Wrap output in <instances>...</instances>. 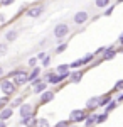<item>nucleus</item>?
<instances>
[{"mask_svg":"<svg viewBox=\"0 0 123 127\" xmlns=\"http://www.w3.org/2000/svg\"><path fill=\"white\" fill-rule=\"evenodd\" d=\"M32 85V90H34V93H37V95H41L42 92H46L49 87V81H46V80H42V76L41 78H37L34 83H30Z\"/></svg>","mask_w":123,"mask_h":127,"instance_id":"obj_7","label":"nucleus"},{"mask_svg":"<svg viewBox=\"0 0 123 127\" xmlns=\"http://www.w3.org/2000/svg\"><path fill=\"white\" fill-rule=\"evenodd\" d=\"M88 20H89V12L88 10H79V12H76L74 17H73V22H74L76 26H84Z\"/></svg>","mask_w":123,"mask_h":127,"instance_id":"obj_6","label":"nucleus"},{"mask_svg":"<svg viewBox=\"0 0 123 127\" xmlns=\"http://www.w3.org/2000/svg\"><path fill=\"white\" fill-rule=\"evenodd\" d=\"M37 126H41V127H49V120L47 119H37Z\"/></svg>","mask_w":123,"mask_h":127,"instance_id":"obj_32","label":"nucleus"},{"mask_svg":"<svg viewBox=\"0 0 123 127\" xmlns=\"http://www.w3.org/2000/svg\"><path fill=\"white\" fill-rule=\"evenodd\" d=\"M7 78H12L19 87H24L29 83V71L25 69H15V71H10L7 75Z\"/></svg>","mask_w":123,"mask_h":127,"instance_id":"obj_2","label":"nucleus"},{"mask_svg":"<svg viewBox=\"0 0 123 127\" xmlns=\"http://www.w3.org/2000/svg\"><path fill=\"white\" fill-rule=\"evenodd\" d=\"M54 73H56V71H44V73H42V80L49 81V78H51V76H52Z\"/></svg>","mask_w":123,"mask_h":127,"instance_id":"obj_34","label":"nucleus"},{"mask_svg":"<svg viewBox=\"0 0 123 127\" xmlns=\"http://www.w3.org/2000/svg\"><path fill=\"white\" fill-rule=\"evenodd\" d=\"M41 75H42V69L39 68V66H34L29 71V83H34L37 78H41Z\"/></svg>","mask_w":123,"mask_h":127,"instance_id":"obj_13","label":"nucleus"},{"mask_svg":"<svg viewBox=\"0 0 123 127\" xmlns=\"http://www.w3.org/2000/svg\"><path fill=\"white\" fill-rule=\"evenodd\" d=\"M54 97H56V92L47 88L46 92H42V93L39 95V105H46V103H49L51 100H54Z\"/></svg>","mask_w":123,"mask_h":127,"instance_id":"obj_8","label":"nucleus"},{"mask_svg":"<svg viewBox=\"0 0 123 127\" xmlns=\"http://www.w3.org/2000/svg\"><path fill=\"white\" fill-rule=\"evenodd\" d=\"M118 42H120V44H123V34H120V37H118Z\"/></svg>","mask_w":123,"mask_h":127,"instance_id":"obj_41","label":"nucleus"},{"mask_svg":"<svg viewBox=\"0 0 123 127\" xmlns=\"http://www.w3.org/2000/svg\"><path fill=\"white\" fill-rule=\"evenodd\" d=\"M19 124H20V126H37V117H36V115H29V117H20Z\"/></svg>","mask_w":123,"mask_h":127,"instance_id":"obj_14","label":"nucleus"},{"mask_svg":"<svg viewBox=\"0 0 123 127\" xmlns=\"http://www.w3.org/2000/svg\"><path fill=\"white\" fill-rule=\"evenodd\" d=\"M95 124H98V114L89 112V115H88V117H86V120H84V126L91 127V126H95Z\"/></svg>","mask_w":123,"mask_h":127,"instance_id":"obj_18","label":"nucleus"},{"mask_svg":"<svg viewBox=\"0 0 123 127\" xmlns=\"http://www.w3.org/2000/svg\"><path fill=\"white\" fill-rule=\"evenodd\" d=\"M93 59H96V53H88L84 58H83V63H84V64H91Z\"/></svg>","mask_w":123,"mask_h":127,"instance_id":"obj_23","label":"nucleus"},{"mask_svg":"<svg viewBox=\"0 0 123 127\" xmlns=\"http://www.w3.org/2000/svg\"><path fill=\"white\" fill-rule=\"evenodd\" d=\"M24 95H22V97H14L12 98V100H10V107H14V108H19L20 105H22V103H24Z\"/></svg>","mask_w":123,"mask_h":127,"instance_id":"obj_19","label":"nucleus"},{"mask_svg":"<svg viewBox=\"0 0 123 127\" xmlns=\"http://www.w3.org/2000/svg\"><path fill=\"white\" fill-rule=\"evenodd\" d=\"M14 2H15V0H0V7H9Z\"/></svg>","mask_w":123,"mask_h":127,"instance_id":"obj_35","label":"nucleus"},{"mask_svg":"<svg viewBox=\"0 0 123 127\" xmlns=\"http://www.w3.org/2000/svg\"><path fill=\"white\" fill-rule=\"evenodd\" d=\"M5 22H7V19H5V15H3V14H0V27H2V26H3Z\"/></svg>","mask_w":123,"mask_h":127,"instance_id":"obj_37","label":"nucleus"},{"mask_svg":"<svg viewBox=\"0 0 123 127\" xmlns=\"http://www.w3.org/2000/svg\"><path fill=\"white\" fill-rule=\"evenodd\" d=\"M17 37H19V31L17 29H9L5 32V41H7V42H14Z\"/></svg>","mask_w":123,"mask_h":127,"instance_id":"obj_17","label":"nucleus"},{"mask_svg":"<svg viewBox=\"0 0 123 127\" xmlns=\"http://www.w3.org/2000/svg\"><path fill=\"white\" fill-rule=\"evenodd\" d=\"M69 68H71V64H59V66L56 68V71L57 73H67Z\"/></svg>","mask_w":123,"mask_h":127,"instance_id":"obj_26","label":"nucleus"},{"mask_svg":"<svg viewBox=\"0 0 123 127\" xmlns=\"http://www.w3.org/2000/svg\"><path fill=\"white\" fill-rule=\"evenodd\" d=\"M37 61H39V58H37V56H32V58H29L27 64L30 66V68H34V66H37Z\"/></svg>","mask_w":123,"mask_h":127,"instance_id":"obj_29","label":"nucleus"},{"mask_svg":"<svg viewBox=\"0 0 123 127\" xmlns=\"http://www.w3.org/2000/svg\"><path fill=\"white\" fill-rule=\"evenodd\" d=\"M113 12H115V5H111V3H110V5H108V7L104 9V15L108 17V15H111Z\"/></svg>","mask_w":123,"mask_h":127,"instance_id":"obj_33","label":"nucleus"},{"mask_svg":"<svg viewBox=\"0 0 123 127\" xmlns=\"http://www.w3.org/2000/svg\"><path fill=\"white\" fill-rule=\"evenodd\" d=\"M2 76H3V68L0 66V78H2Z\"/></svg>","mask_w":123,"mask_h":127,"instance_id":"obj_43","label":"nucleus"},{"mask_svg":"<svg viewBox=\"0 0 123 127\" xmlns=\"http://www.w3.org/2000/svg\"><path fill=\"white\" fill-rule=\"evenodd\" d=\"M69 124H71V120L67 119V120H59L56 126H57V127H64V126H69Z\"/></svg>","mask_w":123,"mask_h":127,"instance_id":"obj_36","label":"nucleus"},{"mask_svg":"<svg viewBox=\"0 0 123 127\" xmlns=\"http://www.w3.org/2000/svg\"><path fill=\"white\" fill-rule=\"evenodd\" d=\"M10 100H12V97H9V95L0 97V110H2L3 107H7V105H10Z\"/></svg>","mask_w":123,"mask_h":127,"instance_id":"obj_22","label":"nucleus"},{"mask_svg":"<svg viewBox=\"0 0 123 127\" xmlns=\"http://www.w3.org/2000/svg\"><path fill=\"white\" fill-rule=\"evenodd\" d=\"M81 66H84L83 58H81V59H76V61H73V63H71V68H73V69H78V68H81Z\"/></svg>","mask_w":123,"mask_h":127,"instance_id":"obj_27","label":"nucleus"},{"mask_svg":"<svg viewBox=\"0 0 123 127\" xmlns=\"http://www.w3.org/2000/svg\"><path fill=\"white\" fill-rule=\"evenodd\" d=\"M113 92H123V80H118L113 87Z\"/></svg>","mask_w":123,"mask_h":127,"instance_id":"obj_28","label":"nucleus"},{"mask_svg":"<svg viewBox=\"0 0 123 127\" xmlns=\"http://www.w3.org/2000/svg\"><path fill=\"white\" fill-rule=\"evenodd\" d=\"M17 88H19V85H17L12 78H7V76H5V78L0 80V90H2L3 95L14 97V95L17 93Z\"/></svg>","mask_w":123,"mask_h":127,"instance_id":"obj_1","label":"nucleus"},{"mask_svg":"<svg viewBox=\"0 0 123 127\" xmlns=\"http://www.w3.org/2000/svg\"><path fill=\"white\" fill-rule=\"evenodd\" d=\"M44 10H46V5L44 3H37V5H30L25 14H27V17H30V19H39L44 14Z\"/></svg>","mask_w":123,"mask_h":127,"instance_id":"obj_5","label":"nucleus"},{"mask_svg":"<svg viewBox=\"0 0 123 127\" xmlns=\"http://www.w3.org/2000/svg\"><path fill=\"white\" fill-rule=\"evenodd\" d=\"M98 107H100V97H91L86 102V110H89V112H95Z\"/></svg>","mask_w":123,"mask_h":127,"instance_id":"obj_12","label":"nucleus"},{"mask_svg":"<svg viewBox=\"0 0 123 127\" xmlns=\"http://www.w3.org/2000/svg\"><path fill=\"white\" fill-rule=\"evenodd\" d=\"M66 49H67V42H59L57 48L54 49V53H56V54H61V53H64Z\"/></svg>","mask_w":123,"mask_h":127,"instance_id":"obj_25","label":"nucleus"},{"mask_svg":"<svg viewBox=\"0 0 123 127\" xmlns=\"http://www.w3.org/2000/svg\"><path fill=\"white\" fill-rule=\"evenodd\" d=\"M0 127H5V120H2V119H0Z\"/></svg>","mask_w":123,"mask_h":127,"instance_id":"obj_42","label":"nucleus"},{"mask_svg":"<svg viewBox=\"0 0 123 127\" xmlns=\"http://www.w3.org/2000/svg\"><path fill=\"white\" fill-rule=\"evenodd\" d=\"M88 115H89V110H86V108H74L69 114V120H71V124H81V122L84 124Z\"/></svg>","mask_w":123,"mask_h":127,"instance_id":"obj_4","label":"nucleus"},{"mask_svg":"<svg viewBox=\"0 0 123 127\" xmlns=\"http://www.w3.org/2000/svg\"><path fill=\"white\" fill-rule=\"evenodd\" d=\"M116 107H118V102H116V98H113V100H111V102H110V103H108L106 107H103V108H104L103 112H106V114H110V112H113V110H115Z\"/></svg>","mask_w":123,"mask_h":127,"instance_id":"obj_20","label":"nucleus"},{"mask_svg":"<svg viewBox=\"0 0 123 127\" xmlns=\"http://www.w3.org/2000/svg\"><path fill=\"white\" fill-rule=\"evenodd\" d=\"M120 2H123V0H118V3H120Z\"/></svg>","mask_w":123,"mask_h":127,"instance_id":"obj_44","label":"nucleus"},{"mask_svg":"<svg viewBox=\"0 0 123 127\" xmlns=\"http://www.w3.org/2000/svg\"><path fill=\"white\" fill-rule=\"evenodd\" d=\"M42 2H47V0H42Z\"/></svg>","mask_w":123,"mask_h":127,"instance_id":"obj_45","label":"nucleus"},{"mask_svg":"<svg viewBox=\"0 0 123 127\" xmlns=\"http://www.w3.org/2000/svg\"><path fill=\"white\" fill-rule=\"evenodd\" d=\"M83 76H84V71L81 68H78V69H74V71H71L67 81H71V83H79V81L83 80Z\"/></svg>","mask_w":123,"mask_h":127,"instance_id":"obj_11","label":"nucleus"},{"mask_svg":"<svg viewBox=\"0 0 123 127\" xmlns=\"http://www.w3.org/2000/svg\"><path fill=\"white\" fill-rule=\"evenodd\" d=\"M37 58H39V59H44V58H46V53H39Z\"/></svg>","mask_w":123,"mask_h":127,"instance_id":"obj_40","label":"nucleus"},{"mask_svg":"<svg viewBox=\"0 0 123 127\" xmlns=\"http://www.w3.org/2000/svg\"><path fill=\"white\" fill-rule=\"evenodd\" d=\"M116 102H118V103H122V102H123V93H118V97H116Z\"/></svg>","mask_w":123,"mask_h":127,"instance_id":"obj_39","label":"nucleus"},{"mask_svg":"<svg viewBox=\"0 0 123 127\" xmlns=\"http://www.w3.org/2000/svg\"><path fill=\"white\" fill-rule=\"evenodd\" d=\"M19 114H20V117H29V115H36L34 114V105L32 103H22L19 107Z\"/></svg>","mask_w":123,"mask_h":127,"instance_id":"obj_9","label":"nucleus"},{"mask_svg":"<svg viewBox=\"0 0 123 127\" xmlns=\"http://www.w3.org/2000/svg\"><path fill=\"white\" fill-rule=\"evenodd\" d=\"M12 115H14V107H10V105H7V107H3L0 110V119L2 120H9Z\"/></svg>","mask_w":123,"mask_h":127,"instance_id":"obj_15","label":"nucleus"},{"mask_svg":"<svg viewBox=\"0 0 123 127\" xmlns=\"http://www.w3.org/2000/svg\"><path fill=\"white\" fill-rule=\"evenodd\" d=\"M7 53H9V44L7 42H0V58L7 56Z\"/></svg>","mask_w":123,"mask_h":127,"instance_id":"obj_24","label":"nucleus"},{"mask_svg":"<svg viewBox=\"0 0 123 127\" xmlns=\"http://www.w3.org/2000/svg\"><path fill=\"white\" fill-rule=\"evenodd\" d=\"M69 32H71L69 24H66V22H59V24L54 26V29H52V36H54L57 41H62V39H66L67 36H69Z\"/></svg>","mask_w":123,"mask_h":127,"instance_id":"obj_3","label":"nucleus"},{"mask_svg":"<svg viewBox=\"0 0 123 127\" xmlns=\"http://www.w3.org/2000/svg\"><path fill=\"white\" fill-rule=\"evenodd\" d=\"M116 54H118V49H115V46H106L104 53L101 54V58H103V61H110V59H113Z\"/></svg>","mask_w":123,"mask_h":127,"instance_id":"obj_10","label":"nucleus"},{"mask_svg":"<svg viewBox=\"0 0 123 127\" xmlns=\"http://www.w3.org/2000/svg\"><path fill=\"white\" fill-rule=\"evenodd\" d=\"M111 3V0H95V7L96 9H106Z\"/></svg>","mask_w":123,"mask_h":127,"instance_id":"obj_21","label":"nucleus"},{"mask_svg":"<svg viewBox=\"0 0 123 127\" xmlns=\"http://www.w3.org/2000/svg\"><path fill=\"white\" fill-rule=\"evenodd\" d=\"M104 49H106V48H98V49H96V56H101V54L104 53Z\"/></svg>","mask_w":123,"mask_h":127,"instance_id":"obj_38","label":"nucleus"},{"mask_svg":"<svg viewBox=\"0 0 123 127\" xmlns=\"http://www.w3.org/2000/svg\"><path fill=\"white\" fill-rule=\"evenodd\" d=\"M51 56H49V54H46V58L42 59V66H44V68H49V66H51Z\"/></svg>","mask_w":123,"mask_h":127,"instance_id":"obj_31","label":"nucleus"},{"mask_svg":"<svg viewBox=\"0 0 123 127\" xmlns=\"http://www.w3.org/2000/svg\"><path fill=\"white\" fill-rule=\"evenodd\" d=\"M111 100H113V93H111V92L100 95V107H106V105H108Z\"/></svg>","mask_w":123,"mask_h":127,"instance_id":"obj_16","label":"nucleus"},{"mask_svg":"<svg viewBox=\"0 0 123 127\" xmlns=\"http://www.w3.org/2000/svg\"><path fill=\"white\" fill-rule=\"evenodd\" d=\"M106 119H108V114H106V112H103V114H98V124H103V122H106Z\"/></svg>","mask_w":123,"mask_h":127,"instance_id":"obj_30","label":"nucleus"}]
</instances>
